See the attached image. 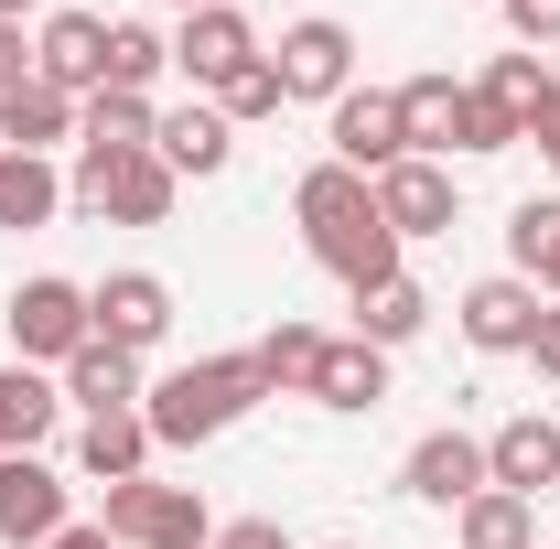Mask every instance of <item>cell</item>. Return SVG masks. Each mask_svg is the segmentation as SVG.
Listing matches in <instances>:
<instances>
[{
	"label": "cell",
	"mask_w": 560,
	"mask_h": 549,
	"mask_svg": "<svg viewBox=\"0 0 560 549\" xmlns=\"http://www.w3.org/2000/svg\"><path fill=\"white\" fill-rule=\"evenodd\" d=\"M55 420H66V388H55L44 366H22V355H11V366H0V431H11V453H33Z\"/></svg>",
	"instance_id": "27"
},
{
	"label": "cell",
	"mask_w": 560,
	"mask_h": 549,
	"mask_svg": "<svg viewBox=\"0 0 560 549\" xmlns=\"http://www.w3.org/2000/svg\"><path fill=\"white\" fill-rule=\"evenodd\" d=\"M151 130H162V108H151V97H130V86H97V97H86V119H75V151L119 162V151H151Z\"/></svg>",
	"instance_id": "23"
},
{
	"label": "cell",
	"mask_w": 560,
	"mask_h": 549,
	"mask_svg": "<svg viewBox=\"0 0 560 549\" xmlns=\"http://www.w3.org/2000/svg\"><path fill=\"white\" fill-rule=\"evenodd\" d=\"M151 151L173 162V184H206V173L237 162V130H226V108H215V97H184V108H162Z\"/></svg>",
	"instance_id": "17"
},
{
	"label": "cell",
	"mask_w": 560,
	"mask_h": 549,
	"mask_svg": "<svg viewBox=\"0 0 560 549\" xmlns=\"http://www.w3.org/2000/svg\"><path fill=\"white\" fill-rule=\"evenodd\" d=\"M420 324H431V291H420L410 270H399V280H377V291H355V335L377 344V355H399Z\"/></svg>",
	"instance_id": "29"
},
{
	"label": "cell",
	"mask_w": 560,
	"mask_h": 549,
	"mask_svg": "<svg viewBox=\"0 0 560 549\" xmlns=\"http://www.w3.org/2000/svg\"><path fill=\"white\" fill-rule=\"evenodd\" d=\"M259 399H270V388H259L248 355H195V366H173V377L140 388V420H151L162 453H195V442H215V431H237Z\"/></svg>",
	"instance_id": "1"
},
{
	"label": "cell",
	"mask_w": 560,
	"mask_h": 549,
	"mask_svg": "<svg viewBox=\"0 0 560 549\" xmlns=\"http://www.w3.org/2000/svg\"><path fill=\"white\" fill-rule=\"evenodd\" d=\"M66 528V475L44 453H0V549H44Z\"/></svg>",
	"instance_id": "11"
},
{
	"label": "cell",
	"mask_w": 560,
	"mask_h": 549,
	"mask_svg": "<svg viewBox=\"0 0 560 549\" xmlns=\"http://www.w3.org/2000/svg\"><path fill=\"white\" fill-rule=\"evenodd\" d=\"M215 108H226V130H259V119H280L291 97H280V75H270V66H248L226 97H215Z\"/></svg>",
	"instance_id": "32"
},
{
	"label": "cell",
	"mask_w": 560,
	"mask_h": 549,
	"mask_svg": "<svg viewBox=\"0 0 560 549\" xmlns=\"http://www.w3.org/2000/svg\"><path fill=\"white\" fill-rule=\"evenodd\" d=\"M550 86H560V75L539 66V55H495V66L475 75V97H486V108H495V119H506L517 140H528V119L550 108Z\"/></svg>",
	"instance_id": "30"
},
{
	"label": "cell",
	"mask_w": 560,
	"mask_h": 549,
	"mask_svg": "<svg viewBox=\"0 0 560 549\" xmlns=\"http://www.w3.org/2000/svg\"><path fill=\"white\" fill-rule=\"evenodd\" d=\"M44 549H119V539H108V528H75V517H66V528H55Z\"/></svg>",
	"instance_id": "38"
},
{
	"label": "cell",
	"mask_w": 560,
	"mask_h": 549,
	"mask_svg": "<svg viewBox=\"0 0 560 549\" xmlns=\"http://www.w3.org/2000/svg\"><path fill=\"white\" fill-rule=\"evenodd\" d=\"M270 75H280L291 108H335V97L355 86V33L335 22V11H313V22H291V33L270 44Z\"/></svg>",
	"instance_id": "6"
},
{
	"label": "cell",
	"mask_w": 560,
	"mask_h": 549,
	"mask_svg": "<svg viewBox=\"0 0 560 549\" xmlns=\"http://www.w3.org/2000/svg\"><path fill=\"white\" fill-rule=\"evenodd\" d=\"M22 11H44V0H0V22H22Z\"/></svg>",
	"instance_id": "39"
},
{
	"label": "cell",
	"mask_w": 560,
	"mask_h": 549,
	"mask_svg": "<svg viewBox=\"0 0 560 549\" xmlns=\"http://www.w3.org/2000/svg\"><path fill=\"white\" fill-rule=\"evenodd\" d=\"M324 549H355V539H324Z\"/></svg>",
	"instance_id": "41"
},
{
	"label": "cell",
	"mask_w": 560,
	"mask_h": 549,
	"mask_svg": "<svg viewBox=\"0 0 560 549\" xmlns=\"http://www.w3.org/2000/svg\"><path fill=\"white\" fill-rule=\"evenodd\" d=\"M486 484H506V495H550L560 484V420L550 410H517V420H495L486 431Z\"/></svg>",
	"instance_id": "12"
},
{
	"label": "cell",
	"mask_w": 560,
	"mask_h": 549,
	"mask_svg": "<svg viewBox=\"0 0 560 549\" xmlns=\"http://www.w3.org/2000/svg\"><path fill=\"white\" fill-rule=\"evenodd\" d=\"M86 119V97H66L55 75H22V86H0V151H33V162H55Z\"/></svg>",
	"instance_id": "14"
},
{
	"label": "cell",
	"mask_w": 560,
	"mask_h": 549,
	"mask_svg": "<svg viewBox=\"0 0 560 549\" xmlns=\"http://www.w3.org/2000/svg\"><path fill=\"white\" fill-rule=\"evenodd\" d=\"M399 484H410L420 506H464V495H486V442L475 431H420L410 442V464H399Z\"/></svg>",
	"instance_id": "15"
},
{
	"label": "cell",
	"mask_w": 560,
	"mask_h": 549,
	"mask_svg": "<svg viewBox=\"0 0 560 549\" xmlns=\"http://www.w3.org/2000/svg\"><path fill=\"white\" fill-rule=\"evenodd\" d=\"M173 162L162 151H119V162H97V151H75V173H66V206H86L97 226H162L173 215Z\"/></svg>",
	"instance_id": "2"
},
{
	"label": "cell",
	"mask_w": 560,
	"mask_h": 549,
	"mask_svg": "<svg viewBox=\"0 0 560 549\" xmlns=\"http://www.w3.org/2000/svg\"><path fill=\"white\" fill-rule=\"evenodd\" d=\"M377 215H388V237L410 248V237H453L464 226V184H453V162H388L377 173Z\"/></svg>",
	"instance_id": "8"
},
{
	"label": "cell",
	"mask_w": 560,
	"mask_h": 549,
	"mask_svg": "<svg viewBox=\"0 0 560 549\" xmlns=\"http://www.w3.org/2000/svg\"><path fill=\"white\" fill-rule=\"evenodd\" d=\"M33 75H55L66 97H97V86H108V11H44Z\"/></svg>",
	"instance_id": "13"
},
{
	"label": "cell",
	"mask_w": 560,
	"mask_h": 549,
	"mask_svg": "<svg viewBox=\"0 0 560 549\" xmlns=\"http://www.w3.org/2000/svg\"><path fill=\"white\" fill-rule=\"evenodd\" d=\"M162 75H173V33H151V22H108V86L151 97Z\"/></svg>",
	"instance_id": "31"
},
{
	"label": "cell",
	"mask_w": 560,
	"mask_h": 549,
	"mask_svg": "<svg viewBox=\"0 0 560 549\" xmlns=\"http://www.w3.org/2000/svg\"><path fill=\"white\" fill-rule=\"evenodd\" d=\"M313 259L346 280V291H377V280H399V237H388V215H366V226H335V237H313Z\"/></svg>",
	"instance_id": "25"
},
{
	"label": "cell",
	"mask_w": 560,
	"mask_h": 549,
	"mask_svg": "<svg viewBox=\"0 0 560 549\" xmlns=\"http://www.w3.org/2000/svg\"><path fill=\"white\" fill-rule=\"evenodd\" d=\"M33 75V44H22V22H0V86H22Z\"/></svg>",
	"instance_id": "35"
},
{
	"label": "cell",
	"mask_w": 560,
	"mask_h": 549,
	"mask_svg": "<svg viewBox=\"0 0 560 549\" xmlns=\"http://www.w3.org/2000/svg\"><path fill=\"white\" fill-rule=\"evenodd\" d=\"M248 366H259V388H270V399H313V366H324V335L280 313L270 335L248 344Z\"/></svg>",
	"instance_id": "26"
},
{
	"label": "cell",
	"mask_w": 560,
	"mask_h": 549,
	"mask_svg": "<svg viewBox=\"0 0 560 549\" xmlns=\"http://www.w3.org/2000/svg\"><path fill=\"white\" fill-rule=\"evenodd\" d=\"M528 140H539V162H560V86H550V108L528 119Z\"/></svg>",
	"instance_id": "37"
},
{
	"label": "cell",
	"mask_w": 560,
	"mask_h": 549,
	"mask_svg": "<svg viewBox=\"0 0 560 549\" xmlns=\"http://www.w3.org/2000/svg\"><path fill=\"white\" fill-rule=\"evenodd\" d=\"M0 453H11V431H0Z\"/></svg>",
	"instance_id": "42"
},
{
	"label": "cell",
	"mask_w": 560,
	"mask_h": 549,
	"mask_svg": "<svg viewBox=\"0 0 560 549\" xmlns=\"http://www.w3.org/2000/svg\"><path fill=\"white\" fill-rule=\"evenodd\" d=\"M313 399H324V410H377V399H388V355H377L366 335H324Z\"/></svg>",
	"instance_id": "21"
},
{
	"label": "cell",
	"mask_w": 560,
	"mask_h": 549,
	"mask_svg": "<svg viewBox=\"0 0 560 549\" xmlns=\"http://www.w3.org/2000/svg\"><path fill=\"white\" fill-rule=\"evenodd\" d=\"M528 355H539V377H560V302L539 313V335H528Z\"/></svg>",
	"instance_id": "36"
},
{
	"label": "cell",
	"mask_w": 560,
	"mask_h": 549,
	"mask_svg": "<svg viewBox=\"0 0 560 549\" xmlns=\"http://www.w3.org/2000/svg\"><path fill=\"white\" fill-rule=\"evenodd\" d=\"M0 324H11V355H22V366H66L75 344L97 335V313H86V280H22V291H11V302H0Z\"/></svg>",
	"instance_id": "5"
},
{
	"label": "cell",
	"mask_w": 560,
	"mask_h": 549,
	"mask_svg": "<svg viewBox=\"0 0 560 549\" xmlns=\"http://www.w3.org/2000/svg\"><path fill=\"white\" fill-rule=\"evenodd\" d=\"M55 388H66V410L108 420V410H140V388H151V377H140V355H130V344L86 335V344L66 355V366H55Z\"/></svg>",
	"instance_id": "16"
},
{
	"label": "cell",
	"mask_w": 560,
	"mask_h": 549,
	"mask_svg": "<svg viewBox=\"0 0 560 549\" xmlns=\"http://www.w3.org/2000/svg\"><path fill=\"white\" fill-rule=\"evenodd\" d=\"M248 66H270V44H259V22H248L237 0H206V11L173 22V75H184L195 97H226Z\"/></svg>",
	"instance_id": "4"
},
{
	"label": "cell",
	"mask_w": 560,
	"mask_h": 549,
	"mask_svg": "<svg viewBox=\"0 0 560 549\" xmlns=\"http://www.w3.org/2000/svg\"><path fill=\"white\" fill-rule=\"evenodd\" d=\"M215 549H302V539H291L280 517H226V528H215Z\"/></svg>",
	"instance_id": "34"
},
{
	"label": "cell",
	"mask_w": 560,
	"mask_h": 549,
	"mask_svg": "<svg viewBox=\"0 0 560 549\" xmlns=\"http://www.w3.org/2000/svg\"><path fill=\"white\" fill-rule=\"evenodd\" d=\"M506 259L517 280H539V302H560V195H528L506 215Z\"/></svg>",
	"instance_id": "28"
},
{
	"label": "cell",
	"mask_w": 560,
	"mask_h": 549,
	"mask_svg": "<svg viewBox=\"0 0 560 549\" xmlns=\"http://www.w3.org/2000/svg\"><path fill=\"white\" fill-rule=\"evenodd\" d=\"M324 140H335V162L346 173H388V162H410V130H399V86H346L335 108H324Z\"/></svg>",
	"instance_id": "7"
},
{
	"label": "cell",
	"mask_w": 560,
	"mask_h": 549,
	"mask_svg": "<svg viewBox=\"0 0 560 549\" xmlns=\"http://www.w3.org/2000/svg\"><path fill=\"white\" fill-rule=\"evenodd\" d=\"M86 313H97V335H108V344L151 355V344L173 335V280H162V270H108L97 291H86Z\"/></svg>",
	"instance_id": "10"
},
{
	"label": "cell",
	"mask_w": 560,
	"mask_h": 549,
	"mask_svg": "<svg viewBox=\"0 0 560 549\" xmlns=\"http://www.w3.org/2000/svg\"><path fill=\"white\" fill-rule=\"evenodd\" d=\"M151 453H162V442H151V420H140V410H108V420L75 431V475H97V484H140V475H151Z\"/></svg>",
	"instance_id": "20"
},
{
	"label": "cell",
	"mask_w": 560,
	"mask_h": 549,
	"mask_svg": "<svg viewBox=\"0 0 560 549\" xmlns=\"http://www.w3.org/2000/svg\"><path fill=\"white\" fill-rule=\"evenodd\" d=\"M173 11H206V0H173Z\"/></svg>",
	"instance_id": "40"
},
{
	"label": "cell",
	"mask_w": 560,
	"mask_h": 549,
	"mask_svg": "<svg viewBox=\"0 0 560 549\" xmlns=\"http://www.w3.org/2000/svg\"><path fill=\"white\" fill-rule=\"evenodd\" d=\"M66 215V173L33 162V151H0V237H33Z\"/></svg>",
	"instance_id": "22"
},
{
	"label": "cell",
	"mask_w": 560,
	"mask_h": 549,
	"mask_svg": "<svg viewBox=\"0 0 560 549\" xmlns=\"http://www.w3.org/2000/svg\"><path fill=\"white\" fill-rule=\"evenodd\" d=\"M453 313H464V344H475V355H528V335H539V313H550V302H539V280L495 270V280H475Z\"/></svg>",
	"instance_id": "9"
},
{
	"label": "cell",
	"mask_w": 560,
	"mask_h": 549,
	"mask_svg": "<svg viewBox=\"0 0 560 549\" xmlns=\"http://www.w3.org/2000/svg\"><path fill=\"white\" fill-rule=\"evenodd\" d=\"M119 549H215V506L206 484H108V517H97Z\"/></svg>",
	"instance_id": "3"
},
{
	"label": "cell",
	"mask_w": 560,
	"mask_h": 549,
	"mask_svg": "<svg viewBox=\"0 0 560 549\" xmlns=\"http://www.w3.org/2000/svg\"><path fill=\"white\" fill-rule=\"evenodd\" d=\"M495 11H506L517 55H539V44H560V0H495Z\"/></svg>",
	"instance_id": "33"
},
{
	"label": "cell",
	"mask_w": 560,
	"mask_h": 549,
	"mask_svg": "<svg viewBox=\"0 0 560 549\" xmlns=\"http://www.w3.org/2000/svg\"><path fill=\"white\" fill-rule=\"evenodd\" d=\"M291 215H302V248H313V237H335V226H366V215H377V184L346 173V162L324 151V162L291 184Z\"/></svg>",
	"instance_id": "18"
},
{
	"label": "cell",
	"mask_w": 560,
	"mask_h": 549,
	"mask_svg": "<svg viewBox=\"0 0 560 549\" xmlns=\"http://www.w3.org/2000/svg\"><path fill=\"white\" fill-rule=\"evenodd\" d=\"M453 549H539V506L506 495V484H486V495L453 506Z\"/></svg>",
	"instance_id": "24"
},
{
	"label": "cell",
	"mask_w": 560,
	"mask_h": 549,
	"mask_svg": "<svg viewBox=\"0 0 560 549\" xmlns=\"http://www.w3.org/2000/svg\"><path fill=\"white\" fill-rule=\"evenodd\" d=\"M464 108H475V86H453V75H410L399 86V130H410L420 162H453L464 151Z\"/></svg>",
	"instance_id": "19"
}]
</instances>
